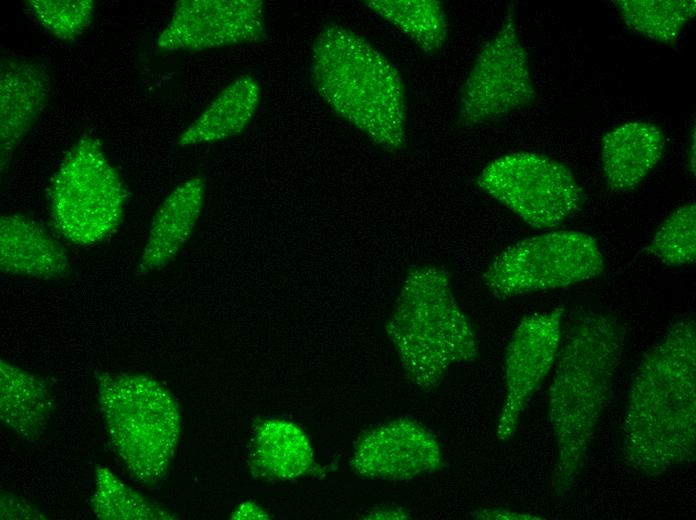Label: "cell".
I'll use <instances>...</instances> for the list:
<instances>
[{
    "instance_id": "11",
    "label": "cell",
    "mask_w": 696,
    "mask_h": 520,
    "mask_svg": "<svg viewBox=\"0 0 696 520\" xmlns=\"http://www.w3.org/2000/svg\"><path fill=\"white\" fill-rule=\"evenodd\" d=\"M266 36L259 0H181L156 45L163 51H201L259 43Z\"/></svg>"
},
{
    "instance_id": "4",
    "label": "cell",
    "mask_w": 696,
    "mask_h": 520,
    "mask_svg": "<svg viewBox=\"0 0 696 520\" xmlns=\"http://www.w3.org/2000/svg\"><path fill=\"white\" fill-rule=\"evenodd\" d=\"M385 331L407 378L422 391L436 389L453 365L479 355L472 324L456 301L449 276L435 266L408 272Z\"/></svg>"
},
{
    "instance_id": "2",
    "label": "cell",
    "mask_w": 696,
    "mask_h": 520,
    "mask_svg": "<svg viewBox=\"0 0 696 520\" xmlns=\"http://www.w3.org/2000/svg\"><path fill=\"white\" fill-rule=\"evenodd\" d=\"M626 338L616 316L589 311L574 321L560 346L548 394L556 454L551 488L557 498L570 494L585 464Z\"/></svg>"
},
{
    "instance_id": "3",
    "label": "cell",
    "mask_w": 696,
    "mask_h": 520,
    "mask_svg": "<svg viewBox=\"0 0 696 520\" xmlns=\"http://www.w3.org/2000/svg\"><path fill=\"white\" fill-rule=\"evenodd\" d=\"M310 73L318 94L340 117L387 151L405 147L401 75L364 37L337 24L326 25L313 44Z\"/></svg>"
},
{
    "instance_id": "23",
    "label": "cell",
    "mask_w": 696,
    "mask_h": 520,
    "mask_svg": "<svg viewBox=\"0 0 696 520\" xmlns=\"http://www.w3.org/2000/svg\"><path fill=\"white\" fill-rule=\"evenodd\" d=\"M646 250L669 266H683L696 257V206L686 203L661 223Z\"/></svg>"
},
{
    "instance_id": "7",
    "label": "cell",
    "mask_w": 696,
    "mask_h": 520,
    "mask_svg": "<svg viewBox=\"0 0 696 520\" xmlns=\"http://www.w3.org/2000/svg\"><path fill=\"white\" fill-rule=\"evenodd\" d=\"M605 263L597 240L579 230H555L502 250L483 274L499 299L565 288L598 277Z\"/></svg>"
},
{
    "instance_id": "16",
    "label": "cell",
    "mask_w": 696,
    "mask_h": 520,
    "mask_svg": "<svg viewBox=\"0 0 696 520\" xmlns=\"http://www.w3.org/2000/svg\"><path fill=\"white\" fill-rule=\"evenodd\" d=\"M205 185L195 176L176 186L158 208L138 270L148 273L169 264L188 241L203 207Z\"/></svg>"
},
{
    "instance_id": "8",
    "label": "cell",
    "mask_w": 696,
    "mask_h": 520,
    "mask_svg": "<svg viewBox=\"0 0 696 520\" xmlns=\"http://www.w3.org/2000/svg\"><path fill=\"white\" fill-rule=\"evenodd\" d=\"M477 184L537 229L562 224L576 213L583 198L581 186L564 164L529 151L494 159L482 169Z\"/></svg>"
},
{
    "instance_id": "25",
    "label": "cell",
    "mask_w": 696,
    "mask_h": 520,
    "mask_svg": "<svg viewBox=\"0 0 696 520\" xmlns=\"http://www.w3.org/2000/svg\"><path fill=\"white\" fill-rule=\"evenodd\" d=\"M1 518L5 519H44L36 509L24 500L8 493L1 496Z\"/></svg>"
},
{
    "instance_id": "10",
    "label": "cell",
    "mask_w": 696,
    "mask_h": 520,
    "mask_svg": "<svg viewBox=\"0 0 696 520\" xmlns=\"http://www.w3.org/2000/svg\"><path fill=\"white\" fill-rule=\"evenodd\" d=\"M564 309L525 315L509 341L504 361V399L498 440H511L530 400L554 367L562 339Z\"/></svg>"
},
{
    "instance_id": "9",
    "label": "cell",
    "mask_w": 696,
    "mask_h": 520,
    "mask_svg": "<svg viewBox=\"0 0 696 520\" xmlns=\"http://www.w3.org/2000/svg\"><path fill=\"white\" fill-rule=\"evenodd\" d=\"M536 90L528 55L509 8L499 30L481 47L465 80L459 122L473 127L531 105Z\"/></svg>"
},
{
    "instance_id": "6",
    "label": "cell",
    "mask_w": 696,
    "mask_h": 520,
    "mask_svg": "<svg viewBox=\"0 0 696 520\" xmlns=\"http://www.w3.org/2000/svg\"><path fill=\"white\" fill-rule=\"evenodd\" d=\"M125 190L100 142L84 136L68 151L49 188L56 229L72 243L90 245L119 226Z\"/></svg>"
},
{
    "instance_id": "17",
    "label": "cell",
    "mask_w": 696,
    "mask_h": 520,
    "mask_svg": "<svg viewBox=\"0 0 696 520\" xmlns=\"http://www.w3.org/2000/svg\"><path fill=\"white\" fill-rule=\"evenodd\" d=\"M260 86L249 75L227 85L178 138V145L211 143L241 133L260 102Z\"/></svg>"
},
{
    "instance_id": "15",
    "label": "cell",
    "mask_w": 696,
    "mask_h": 520,
    "mask_svg": "<svg viewBox=\"0 0 696 520\" xmlns=\"http://www.w3.org/2000/svg\"><path fill=\"white\" fill-rule=\"evenodd\" d=\"M664 148V133L653 123L629 121L609 130L601 142L602 170L609 187L634 189L658 164Z\"/></svg>"
},
{
    "instance_id": "18",
    "label": "cell",
    "mask_w": 696,
    "mask_h": 520,
    "mask_svg": "<svg viewBox=\"0 0 696 520\" xmlns=\"http://www.w3.org/2000/svg\"><path fill=\"white\" fill-rule=\"evenodd\" d=\"M1 420L18 436L37 440L47 427L52 402L37 376L4 360L0 364Z\"/></svg>"
},
{
    "instance_id": "21",
    "label": "cell",
    "mask_w": 696,
    "mask_h": 520,
    "mask_svg": "<svg viewBox=\"0 0 696 520\" xmlns=\"http://www.w3.org/2000/svg\"><path fill=\"white\" fill-rule=\"evenodd\" d=\"M625 24L634 32L664 44L674 42L696 14L694 0H618Z\"/></svg>"
},
{
    "instance_id": "22",
    "label": "cell",
    "mask_w": 696,
    "mask_h": 520,
    "mask_svg": "<svg viewBox=\"0 0 696 520\" xmlns=\"http://www.w3.org/2000/svg\"><path fill=\"white\" fill-rule=\"evenodd\" d=\"M91 505L95 516L100 519L170 518L142 494L127 486L104 467L96 469L95 492Z\"/></svg>"
},
{
    "instance_id": "13",
    "label": "cell",
    "mask_w": 696,
    "mask_h": 520,
    "mask_svg": "<svg viewBox=\"0 0 696 520\" xmlns=\"http://www.w3.org/2000/svg\"><path fill=\"white\" fill-rule=\"evenodd\" d=\"M1 171L44 110L51 92V76L40 61L3 54L0 61Z\"/></svg>"
},
{
    "instance_id": "24",
    "label": "cell",
    "mask_w": 696,
    "mask_h": 520,
    "mask_svg": "<svg viewBox=\"0 0 696 520\" xmlns=\"http://www.w3.org/2000/svg\"><path fill=\"white\" fill-rule=\"evenodd\" d=\"M26 6L46 30L65 41L87 29L94 11L92 0H29Z\"/></svg>"
},
{
    "instance_id": "1",
    "label": "cell",
    "mask_w": 696,
    "mask_h": 520,
    "mask_svg": "<svg viewBox=\"0 0 696 520\" xmlns=\"http://www.w3.org/2000/svg\"><path fill=\"white\" fill-rule=\"evenodd\" d=\"M623 456L655 477L696 454V327L674 322L644 354L632 379L622 433Z\"/></svg>"
},
{
    "instance_id": "20",
    "label": "cell",
    "mask_w": 696,
    "mask_h": 520,
    "mask_svg": "<svg viewBox=\"0 0 696 520\" xmlns=\"http://www.w3.org/2000/svg\"><path fill=\"white\" fill-rule=\"evenodd\" d=\"M365 5L407 35L426 53L438 52L447 37L442 4L435 0H370Z\"/></svg>"
},
{
    "instance_id": "27",
    "label": "cell",
    "mask_w": 696,
    "mask_h": 520,
    "mask_svg": "<svg viewBox=\"0 0 696 520\" xmlns=\"http://www.w3.org/2000/svg\"><path fill=\"white\" fill-rule=\"evenodd\" d=\"M264 514L262 510H260L258 507H256L253 504L250 503H245L242 506L237 509V511L234 514L233 518L237 519H242V518H264Z\"/></svg>"
},
{
    "instance_id": "5",
    "label": "cell",
    "mask_w": 696,
    "mask_h": 520,
    "mask_svg": "<svg viewBox=\"0 0 696 520\" xmlns=\"http://www.w3.org/2000/svg\"><path fill=\"white\" fill-rule=\"evenodd\" d=\"M98 391L117 454L137 480L158 481L179 437L180 417L173 398L154 379L131 373L101 374Z\"/></svg>"
},
{
    "instance_id": "12",
    "label": "cell",
    "mask_w": 696,
    "mask_h": 520,
    "mask_svg": "<svg viewBox=\"0 0 696 520\" xmlns=\"http://www.w3.org/2000/svg\"><path fill=\"white\" fill-rule=\"evenodd\" d=\"M442 451L435 435L408 417L390 420L357 439L351 465L361 476L407 481L442 467Z\"/></svg>"
},
{
    "instance_id": "26",
    "label": "cell",
    "mask_w": 696,
    "mask_h": 520,
    "mask_svg": "<svg viewBox=\"0 0 696 520\" xmlns=\"http://www.w3.org/2000/svg\"><path fill=\"white\" fill-rule=\"evenodd\" d=\"M477 518L482 519H539L533 515L513 512L508 509L491 508L478 510L475 513Z\"/></svg>"
},
{
    "instance_id": "19",
    "label": "cell",
    "mask_w": 696,
    "mask_h": 520,
    "mask_svg": "<svg viewBox=\"0 0 696 520\" xmlns=\"http://www.w3.org/2000/svg\"><path fill=\"white\" fill-rule=\"evenodd\" d=\"M251 460L262 475L288 479L311 468L313 451L298 427L281 420H268L255 429Z\"/></svg>"
},
{
    "instance_id": "14",
    "label": "cell",
    "mask_w": 696,
    "mask_h": 520,
    "mask_svg": "<svg viewBox=\"0 0 696 520\" xmlns=\"http://www.w3.org/2000/svg\"><path fill=\"white\" fill-rule=\"evenodd\" d=\"M0 267L7 274L40 279L62 278L71 271L66 249L40 224L22 215L1 217Z\"/></svg>"
}]
</instances>
